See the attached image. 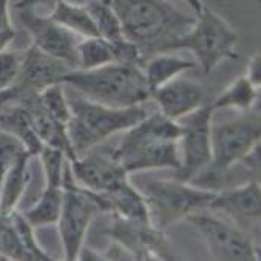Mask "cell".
<instances>
[{
    "mask_svg": "<svg viewBox=\"0 0 261 261\" xmlns=\"http://www.w3.org/2000/svg\"><path fill=\"white\" fill-rule=\"evenodd\" d=\"M181 132L179 121H173L158 110L125 130L113 153L128 175L151 169L178 170Z\"/></svg>",
    "mask_w": 261,
    "mask_h": 261,
    "instance_id": "6da1fadb",
    "label": "cell"
},
{
    "mask_svg": "<svg viewBox=\"0 0 261 261\" xmlns=\"http://www.w3.org/2000/svg\"><path fill=\"white\" fill-rule=\"evenodd\" d=\"M116 11L124 36L142 55L164 53L195 22L169 0H109Z\"/></svg>",
    "mask_w": 261,
    "mask_h": 261,
    "instance_id": "7a4b0ae2",
    "label": "cell"
},
{
    "mask_svg": "<svg viewBox=\"0 0 261 261\" xmlns=\"http://www.w3.org/2000/svg\"><path fill=\"white\" fill-rule=\"evenodd\" d=\"M62 84L90 100L116 109L139 106L150 99L142 65L138 64L113 62L90 70L73 68Z\"/></svg>",
    "mask_w": 261,
    "mask_h": 261,
    "instance_id": "3957f363",
    "label": "cell"
},
{
    "mask_svg": "<svg viewBox=\"0 0 261 261\" xmlns=\"http://www.w3.org/2000/svg\"><path fill=\"white\" fill-rule=\"evenodd\" d=\"M67 97L71 110L67 130L76 154L100 145L106 139L119 132L132 128L148 115V110L142 103L124 109L109 107L84 97L70 87Z\"/></svg>",
    "mask_w": 261,
    "mask_h": 261,
    "instance_id": "277c9868",
    "label": "cell"
},
{
    "mask_svg": "<svg viewBox=\"0 0 261 261\" xmlns=\"http://www.w3.org/2000/svg\"><path fill=\"white\" fill-rule=\"evenodd\" d=\"M237 42V33L229 23L214 10L204 5L201 13L195 16L193 25L169 46V51H190L202 73L211 74L223 61L238 58Z\"/></svg>",
    "mask_w": 261,
    "mask_h": 261,
    "instance_id": "5b68a950",
    "label": "cell"
},
{
    "mask_svg": "<svg viewBox=\"0 0 261 261\" xmlns=\"http://www.w3.org/2000/svg\"><path fill=\"white\" fill-rule=\"evenodd\" d=\"M150 223L161 230L186 220L189 215L208 208L215 190L199 189L179 179H153L142 192Z\"/></svg>",
    "mask_w": 261,
    "mask_h": 261,
    "instance_id": "8992f818",
    "label": "cell"
},
{
    "mask_svg": "<svg viewBox=\"0 0 261 261\" xmlns=\"http://www.w3.org/2000/svg\"><path fill=\"white\" fill-rule=\"evenodd\" d=\"M261 124L258 109L241 113V116L212 124V160L204 170L211 179L224 176L235 164L259 147Z\"/></svg>",
    "mask_w": 261,
    "mask_h": 261,
    "instance_id": "52a82bcc",
    "label": "cell"
},
{
    "mask_svg": "<svg viewBox=\"0 0 261 261\" xmlns=\"http://www.w3.org/2000/svg\"><path fill=\"white\" fill-rule=\"evenodd\" d=\"M62 187V211L56 224L59 229L64 258L76 261L81 256L88 227L96 215L100 214V208L96 202L94 193L74 181L70 169V160H67L64 166Z\"/></svg>",
    "mask_w": 261,
    "mask_h": 261,
    "instance_id": "ba28073f",
    "label": "cell"
},
{
    "mask_svg": "<svg viewBox=\"0 0 261 261\" xmlns=\"http://www.w3.org/2000/svg\"><path fill=\"white\" fill-rule=\"evenodd\" d=\"M204 240L208 252L217 259L226 261H256L258 249L246 230L224 220L215 211L202 208L186 218Z\"/></svg>",
    "mask_w": 261,
    "mask_h": 261,
    "instance_id": "9c48e42d",
    "label": "cell"
},
{
    "mask_svg": "<svg viewBox=\"0 0 261 261\" xmlns=\"http://www.w3.org/2000/svg\"><path fill=\"white\" fill-rule=\"evenodd\" d=\"M212 103L205 102L198 110L186 116L182 132L178 139L179 169L175 170V178L190 182L199 176L212 160Z\"/></svg>",
    "mask_w": 261,
    "mask_h": 261,
    "instance_id": "30bf717a",
    "label": "cell"
},
{
    "mask_svg": "<svg viewBox=\"0 0 261 261\" xmlns=\"http://www.w3.org/2000/svg\"><path fill=\"white\" fill-rule=\"evenodd\" d=\"M71 67L55 59L31 45L22 53V65L17 82L10 90L0 93V102L19 100L27 96L39 94L46 87L62 82Z\"/></svg>",
    "mask_w": 261,
    "mask_h": 261,
    "instance_id": "8fae6325",
    "label": "cell"
},
{
    "mask_svg": "<svg viewBox=\"0 0 261 261\" xmlns=\"http://www.w3.org/2000/svg\"><path fill=\"white\" fill-rule=\"evenodd\" d=\"M107 235L128 253V258L175 259L164 230L154 227L151 223L113 217Z\"/></svg>",
    "mask_w": 261,
    "mask_h": 261,
    "instance_id": "7c38bea8",
    "label": "cell"
},
{
    "mask_svg": "<svg viewBox=\"0 0 261 261\" xmlns=\"http://www.w3.org/2000/svg\"><path fill=\"white\" fill-rule=\"evenodd\" d=\"M70 169L74 181L91 192H107L128 179V173L119 164L113 148L100 145L77 154L70 161Z\"/></svg>",
    "mask_w": 261,
    "mask_h": 261,
    "instance_id": "4fadbf2b",
    "label": "cell"
},
{
    "mask_svg": "<svg viewBox=\"0 0 261 261\" xmlns=\"http://www.w3.org/2000/svg\"><path fill=\"white\" fill-rule=\"evenodd\" d=\"M22 22L28 28L33 45L45 55L59 59L73 68H77V37L62 25L51 20L48 16H40L33 4L23 7L20 13Z\"/></svg>",
    "mask_w": 261,
    "mask_h": 261,
    "instance_id": "5bb4252c",
    "label": "cell"
},
{
    "mask_svg": "<svg viewBox=\"0 0 261 261\" xmlns=\"http://www.w3.org/2000/svg\"><path fill=\"white\" fill-rule=\"evenodd\" d=\"M150 97L156 102L158 110L164 116L179 121L204 106L205 90L195 81L175 77L150 91Z\"/></svg>",
    "mask_w": 261,
    "mask_h": 261,
    "instance_id": "9a60e30c",
    "label": "cell"
},
{
    "mask_svg": "<svg viewBox=\"0 0 261 261\" xmlns=\"http://www.w3.org/2000/svg\"><path fill=\"white\" fill-rule=\"evenodd\" d=\"M211 211L230 217L238 226L259 221L261 215V187L259 181L250 178L243 186L226 190H215L214 199L208 204ZM244 229V227H243Z\"/></svg>",
    "mask_w": 261,
    "mask_h": 261,
    "instance_id": "2e32d148",
    "label": "cell"
},
{
    "mask_svg": "<svg viewBox=\"0 0 261 261\" xmlns=\"http://www.w3.org/2000/svg\"><path fill=\"white\" fill-rule=\"evenodd\" d=\"M102 214L150 223L148 208L142 192L136 190L128 179L107 192H93Z\"/></svg>",
    "mask_w": 261,
    "mask_h": 261,
    "instance_id": "e0dca14e",
    "label": "cell"
},
{
    "mask_svg": "<svg viewBox=\"0 0 261 261\" xmlns=\"http://www.w3.org/2000/svg\"><path fill=\"white\" fill-rule=\"evenodd\" d=\"M17 102H20L23 106V109L30 118V122L34 128L36 135L42 141V144L62 150L67 158L70 161H73L77 154L71 147L67 125L56 121L42 107V103L39 100V94L27 96L23 99H19Z\"/></svg>",
    "mask_w": 261,
    "mask_h": 261,
    "instance_id": "ac0fdd59",
    "label": "cell"
},
{
    "mask_svg": "<svg viewBox=\"0 0 261 261\" xmlns=\"http://www.w3.org/2000/svg\"><path fill=\"white\" fill-rule=\"evenodd\" d=\"M0 130L19 139L31 156H37L43 147L30 122L23 106L17 100L0 102Z\"/></svg>",
    "mask_w": 261,
    "mask_h": 261,
    "instance_id": "d6986e66",
    "label": "cell"
},
{
    "mask_svg": "<svg viewBox=\"0 0 261 261\" xmlns=\"http://www.w3.org/2000/svg\"><path fill=\"white\" fill-rule=\"evenodd\" d=\"M33 156L23 151L14 164L7 170L4 179L0 181V215H8L16 211L27 187L31 181L28 163Z\"/></svg>",
    "mask_w": 261,
    "mask_h": 261,
    "instance_id": "ffe728a7",
    "label": "cell"
},
{
    "mask_svg": "<svg viewBox=\"0 0 261 261\" xmlns=\"http://www.w3.org/2000/svg\"><path fill=\"white\" fill-rule=\"evenodd\" d=\"M48 17L82 39L99 36L96 23L85 5H77L68 0H56Z\"/></svg>",
    "mask_w": 261,
    "mask_h": 261,
    "instance_id": "44dd1931",
    "label": "cell"
},
{
    "mask_svg": "<svg viewBox=\"0 0 261 261\" xmlns=\"http://www.w3.org/2000/svg\"><path fill=\"white\" fill-rule=\"evenodd\" d=\"M195 67H196V62L179 58V56L167 55V51H164V53H156L148 61H144L142 71H144L150 91H153L154 88L167 84L169 81L178 77L184 71L195 68Z\"/></svg>",
    "mask_w": 261,
    "mask_h": 261,
    "instance_id": "7402d4cb",
    "label": "cell"
},
{
    "mask_svg": "<svg viewBox=\"0 0 261 261\" xmlns=\"http://www.w3.org/2000/svg\"><path fill=\"white\" fill-rule=\"evenodd\" d=\"M64 201V187L62 186H46L39 199L27 211H23V217L33 227L51 226L56 224Z\"/></svg>",
    "mask_w": 261,
    "mask_h": 261,
    "instance_id": "603a6c76",
    "label": "cell"
},
{
    "mask_svg": "<svg viewBox=\"0 0 261 261\" xmlns=\"http://www.w3.org/2000/svg\"><path fill=\"white\" fill-rule=\"evenodd\" d=\"M259 97V88L253 87L244 74L238 76L214 102V110L233 109L241 113H246L253 109Z\"/></svg>",
    "mask_w": 261,
    "mask_h": 261,
    "instance_id": "cb8c5ba5",
    "label": "cell"
},
{
    "mask_svg": "<svg viewBox=\"0 0 261 261\" xmlns=\"http://www.w3.org/2000/svg\"><path fill=\"white\" fill-rule=\"evenodd\" d=\"M77 68L90 70L118 62L116 45L100 36L84 37L77 43Z\"/></svg>",
    "mask_w": 261,
    "mask_h": 261,
    "instance_id": "d4e9b609",
    "label": "cell"
},
{
    "mask_svg": "<svg viewBox=\"0 0 261 261\" xmlns=\"http://www.w3.org/2000/svg\"><path fill=\"white\" fill-rule=\"evenodd\" d=\"M85 7L91 14L100 37L107 39L112 43H121L127 40L121 27V20L109 0H90Z\"/></svg>",
    "mask_w": 261,
    "mask_h": 261,
    "instance_id": "484cf974",
    "label": "cell"
},
{
    "mask_svg": "<svg viewBox=\"0 0 261 261\" xmlns=\"http://www.w3.org/2000/svg\"><path fill=\"white\" fill-rule=\"evenodd\" d=\"M39 100L42 107L61 124L67 125L71 118V110L68 106L67 90L62 82L53 84L39 93Z\"/></svg>",
    "mask_w": 261,
    "mask_h": 261,
    "instance_id": "4316f807",
    "label": "cell"
},
{
    "mask_svg": "<svg viewBox=\"0 0 261 261\" xmlns=\"http://www.w3.org/2000/svg\"><path fill=\"white\" fill-rule=\"evenodd\" d=\"M0 255L4 259L31 261V256L23 247L10 214L0 215Z\"/></svg>",
    "mask_w": 261,
    "mask_h": 261,
    "instance_id": "83f0119b",
    "label": "cell"
},
{
    "mask_svg": "<svg viewBox=\"0 0 261 261\" xmlns=\"http://www.w3.org/2000/svg\"><path fill=\"white\" fill-rule=\"evenodd\" d=\"M10 215H11V221L17 230V235H19L23 247L27 249V252L31 256V261H49V259H53V256H49L48 252L37 241V238L34 235V227L28 223V220L23 217V214L16 208V211H13Z\"/></svg>",
    "mask_w": 261,
    "mask_h": 261,
    "instance_id": "f1b7e54d",
    "label": "cell"
},
{
    "mask_svg": "<svg viewBox=\"0 0 261 261\" xmlns=\"http://www.w3.org/2000/svg\"><path fill=\"white\" fill-rule=\"evenodd\" d=\"M39 158L43 167V175L46 186H62V176H64V166L68 160L65 153L56 147L43 145L39 151Z\"/></svg>",
    "mask_w": 261,
    "mask_h": 261,
    "instance_id": "f546056e",
    "label": "cell"
},
{
    "mask_svg": "<svg viewBox=\"0 0 261 261\" xmlns=\"http://www.w3.org/2000/svg\"><path fill=\"white\" fill-rule=\"evenodd\" d=\"M22 65V53L11 49L0 51V93L14 87Z\"/></svg>",
    "mask_w": 261,
    "mask_h": 261,
    "instance_id": "4dcf8cb0",
    "label": "cell"
},
{
    "mask_svg": "<svg viewBox=\"0 0 261 261\" xmlns=\"http://www.w3.org/2000/svg\"><path fill=\"white\" fill-rule=\"evenodd\" d=\"M27 151L19 139L13 135L0 130V181L4 179L7 170L14 164L19 156ZM28 153V151H27Z\"/></svg>",
    "mask_w": 261,
    "mask_h": 261,
    "instance_id": "1f68e13d",
    "label": "cell"
},
{
    "mask_svg": "<svg viewBox=\"0 0 261 261\" xmlns=\"http://www.w3.org/2000/svg\"><path fill=\"white\" fill-rule=\"evenodd\" d=\"M16 28L10 14V0H0V51L10 46L16 39Z\"/></svg>",
    "mask_w": 261,
    "mask_h": 261,
    "instance_id": "d6a6232c",
    "label": "cell"
},
{
    "mask_svg": "<svg viewBox=\"0 0 261 261\" xmlns=\"http://www.w3.org/2000/svg\"><path fill=\"white\" fill-rule=\"evenodd\" d=\"M244 76L247 77V81L253 87L259 88V85H261V58H259V53H256L250 58Z\"/></svg>",
    "mask_w": 261,
    "mask_h": 261,
    "instance_id": "836d02e7",
    "label": "cell"
},
{
    "mask_svg": "<svg viewBox=\"0 0 261 261\" xmlns=\"http://www.w3.org/2000/svg\"><path fill=\"white\" fill-rule=\"evenodd\" d=\"M181 2H184L187 7H190V8L195 11V16H196V14H199V13H201V10H202V7H204L202 0H181Z\"/></svg>",
    "mask_w": 261,
    "mask_h": 261,
    "instance_id": "e575fe53",
    "label": "cell"
},
{
    "mask_svg": "<svg viewBox=\"0 0 261 261\" xmlns=\"http://www.w3.org/2000/svg\"><path fill=\"white\" fill-rule=\"evenodd\" d=\"M34 2H42V4H46V5H49V10H51V7L55 5L56 0H34Z\"/></svg>",
    "mask_w": 261,
    "mask_h": 261,
    "instance_id": "d590c367",
    "label": "cell"
},
{
    "mask_svg": "<svg viewBox=\"0 0 261 261\" xmlns=\"http://www.w3.org/2000/svg\"><path fill=\"white\" fill-rule=\"evenodd\" d=\"M0 259H4V258H2V256H0Z\"/></svg>",
    "mask_w": 261,
    "mask_h": 261,
    "instance_id": "8d00e7d4",
    "label": "cell"
}]
</instances>
